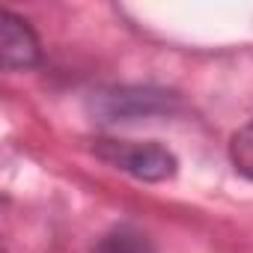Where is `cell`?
I'll use <instances>...</instances> for the list:
<instances>
[{"mask_svg": "<svg viewBox=\"0 0 253 253\" xmlns=\"http://www.w3.org/2000/svg\"><path fill=\"white\" fill-rule=\"evenodd\" d=\"M95 155L116 170L128 173L140 182H167L176 176L179 161L170 149L158 143H131V140H98Z\"/></svg>", "mask_w": 253, "mask_h": 253, "instance_id": "7a4b0ae2", "label": "cell"}, {"mask_svg": "<svg viewBox=\"0 0 253 253\" xmlns=\"http://www.w3.org/2000/svg\"><path fill=\"white\" fill-rule=\"evenodd\" d=\"M39 54H42L39 39L30 30V24L6 9L0 15V60H3V69L6 72L33 69L39 63Z\"/></svg>", "mask_w": 253, "mask_h": 253, "instance_id": "3957f363", "label": "cell"}, {"mask_svg": "<svg viewBox=\"0 0 253 253\" xmlns=\"http://www.w3.org/2000/svg\"><path fill=\"white\" fill-rule=\"evenodd\" d=\"M229 161H232L235 173H241L244 179L253 182V119L232 134V140H229Z\"/></svg>", "mask_w": 253, "mask_h": 253, "instance_id": "5b68a950", "label": "cell"}, {"mask_svg": "<svg viewBox=\"0 0 253 253\" xmlns=\"http://www.w3.org/2000/svg\"><path fill=\"white\" fill-rule=\"evenodd\" d=\"M95 253H155V244L137 226L122 223V226H113L110 232H104L98 238Z\"/></svg>", "mask_w": 253, "mask_h": 253, "instance_id": "277c9868", "label": "cell"}, {"mask_svg": "<svg viewBox=\"0 0 253 253\" xmlns=\"http://www.w3.org/2000/svg\"><path fill=\"white\" fill-rule=\"evenodd\" d=\"M89 107L104 122H134L173 113L179 107V98L167 89H152V86H119L95 92Z\"/></svg>", "mask_w": 253, "mask_h": 253, "instance_id": "6da1fadb", "label": "cell"}]
</instances>
